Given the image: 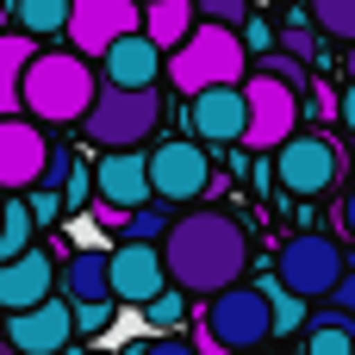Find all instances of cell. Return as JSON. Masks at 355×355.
<instances>
[{"label": "cell", "instance_id": "obj_3", "mask_svg": "<svg viewBox=\"0 0 355 355\" xmlns=\"http://www.w3.org/2000/svg\"><path fill=\"white\" fill-rule=\"evenodd\" d=\"M168 56V87L175 94H200V87H218V81H243L250 75V50L237 37V25H212V19H193V31L162 50Z\"/></svg>", "mask_w": 355, "mask_h": 355}, {"label": "cell", "instance_id": "obj_9", "mask_svg": "<svg viewBox=\"0 0 355 355\" xmlns=\"http://www.w3.org/2000/svg\"><path fill=\"white\" fill-rule=\"evenodd\" d=\"M144 168H150V200H162V206H187V200H200L206 181H212V162H206V150H200L193 137L156 144V150L144 156Z\"/></svg>", "mask_w": 355, "mask_h": 355}, {"label": "cell", "instance_id": "obj_27", "mask_svg": "<svg viewBox=\"0 0 355 355\" xmlns=\"http://www.w3.org/2000/svg\"><path fill=\"white\" fill-rule=\"evenodd\" d=\"M262 75H275V81H287L300 100H306V62L300 56H287V50H262Z\"/></svg>", "mask_w": 355, "mask_h": 355}, {"label": "cell", "instance_id": "obj_24", "mask_svg": "<svg viewBox=\"0 0 355 355\" xmlns=\"http://www.w3.org/2000/svg\"><path fill=\"white\" fill-rule=\"evenodd\" d=\"M262 300H268V312H275V337H281V331H300V324H306V300H300V293H287L275 275H268Z\"/></svg>", "mask_w": 355, "mask_h": 355}, {"label": "cell", "instance_id": "obj_26", "mask_svg": "<svg viewBox=\"0 0 355 355\" xmlns=\"http://www.w3.org/2000/svg\"><path fill=\"white\" fill-rule=\"evenodd\" d=\"M168 231V206L156 200V206H137V212H125V243H156Z\"/></svg>", "mask_w": 355, "mask_h": 355}, {"label": "cell", "instance_id": "obj_19", "mask_svg": "<svg viewBox=\"0 0 355 355\" xmlns=\"http://www.w3.org/2000/svg\"><path fill=\"white\" fill-rule=\"evenodd\" d=\"M137 31H144L156 50H175V44L193 31V0H150L144 19H137Z\"/></svg>", "mask_w": 355, "mask_h": 355}, {"label": "cell", "instance_id": "obj_30", "mask_svg": "<svg viewBox=\"0 0 355 355\" xmlns=\"http://www.w3.org/2000/svg\"><path fill=\"white\" fill-rule=\"evenodd\" d=\"M106 318H112V300H94V306H75V331H81V337L106 331Z\"/></svg>", "mask_w": 355, "mask_h": 355}, {"label": "cell", "instance_id": "obj_6", "mask_svg": "<svg viewBox=\"0 0 355 355\" xmlns=\"http://www.w3.org/2000/svg\"><path fill=\"white\" fill-rule=\"evenodd\" d=\"M343 268H349V256H343V243H337L331 231H300V237H287L281 256H275V281H281L287 293H300L306 306H318V300L343 281Z\"/></svg>", "mask_w": 355, "mask_h": 355}, {"label": "cell", "instance_id": "obj_1", "mask_svg": "<svg viewBox=\"0 0 355 355\" xmlns=\"http://www.w3.org/2000/svg\"><path fill=\"white\" fill-rule=\"evenodd\" d=\"M156 250H162L168 287L206 293V300H212L218 287L243 281V268H250V237H243V225L225 218V212H187V218H175Z\"/></svg>", "mask_w": 355, "mask_h": 355}, {"label": "cell", "instance_id": "obj_12", "mask_svg": "<svg viewBox=\"0 0 355 355\" xmlns=\"http://www.w3.org/2000/svg\"><path fill=\"white\" fill-rule=\"evenodd\" d=\"M69 337H75V306H69L62 293L37 300V306H25V312H6V343L19 355H50V349H62Z\"/></svg>", "mask_w": 355, "mask_h": 355}, {"label": "cell", "instance_id": "obj_29", "mask_svg": "<svg viewBox=\"0 0 355 355\" xmlns=\"http://www.w3.org/2000/svg\"><path fill=\"white\" fill-rule=\"evenodd\" d=\"M131 355H200V349H193L187 337H175V331H156L150 343H137V349H131Z\"/></svg>", "mask_w": 355, "mask_h": 355}, {"label": "cell", "instance_id": "obj_18", "mask_svg": "<svg viewBox=\"0 0 355 355\" xmlns=\"http://www.w3.org/2000/svg\"><path fill=\"white\" fill-rule=\"evenodd\" d=\"M56 275H62V300H69V306L112 300V287H106V256H100V250H75L69 268H56Z\"/></svg>", "mask_w": 355, "mask_h": 355}, {"label": "cell", "instance_id": "obj_4", "mask_svg": "<svg viewBox=\"0 0 355 355\" xmlns=\"http://www.w3.org/2000/svg\"><path fill=\"white\" fill-rule=\"evenodd\" d=\"M156 119H162V94L156 87H112V81H100L94 100H87V112L75 125L100 150H137L156 131Z\"/></svg>", "mask_w": 355, "mask_h": 355}, {"label": "cell", "instance_id": "obj_36", "mask_svg": "<svg viewBox=\"0 0 355 355\" xmlns=\"http://www.w3.org/2000/svg\"><path fill=\"white\" fill-rule=\"evenodd\" d=\"M349 231H355V200H349Z\"/></svg>", "mask_w": 355, "mask_h": 355}, {"label": "cell", "instance_id": "obj_5", "mask_svg": "<svg viewBox=\"0 0 355 355\" xmlns=\"http://www.w3.org/2000/svg\"><path fill=\"white\" fill-rule=\"evenodd\" d=\"M200 331H206V349H212V355H218V349H225V355H250V349H262V343L275 337V312H268L262 287L231 281V287L212 293Z\"/></svg>", "mask_w": 355, "mask_h": 355}, {"label": "cell", "instance_id": "obj_8", "mask_svg": "<svg viewBox=\"0 0 355 355\" xmlns=\"http://www.w3.org/2000/svg\"><path fill=\"white\" fill-rule=\"evenodd\" d=\"M337 175H343V156H337V144L324 131H293L287 144H275V181H281V193L318 200V193L337 187Z\"/></svg>", "mask_w": 355, "mask_h": 355}, {"label": "cell", "instance_id": "obj_16", "mask_svg": "<svg viewBox=\"0 0 355 355\" xmlns=\"http://www.w3.org/2000/svg\"><path fill=\"white\" fill-rule=\"evenodd\" d=\"M94 193H100V206H112V212L150 206V168H144V156H137V150H106V156L94 162Z\"/></svg>", "mask_w": 355, "mask_h": 355}, {"label": "cell", "instance_id": "obj_15", "mask_svg": "<svg viewBox=\"0 0 355 355\" xmlns=\"http://www.w3.org/2000/svg\"><path fill=\"white\" fill-rule=\"evenodd\" d=\"M50 293H56V262H50V250L25 243L19 256L0 262V312H25V306H37V300H50Z\"/></svg>", "mask_w": 355, "mask_h": 355}, {"label": "cell", "instance_id": "obj_14", "mask_svg": "<svg viewBox=\"0 0 355 355\" xmlns=\"http://www.w3.org/2000/svg\"><path fill=\"white\" fill-rule=\"evenodd\" d=\"M187 125H193V144H237L243 137V87L218 81V87L187 94Z\"/></svg>", "mask_w": 355, "mask_h": 355}, {"label": "cell", "instance_id": "obj_37", "mask_svg": "<svg viewBox=\"0 0 355 355\" xmlns=\"http://www.w3.org/2000/svg\"><path fill=\"white\" fill-rule=\"evenodd\" d=\"M0 31H6V6H0Z\"/></svg>", "mask_w": 355, "mask_h": 355}, {"label": "cell", "instance_id": "obj_32", "mask_svg": "<svg viewBox=\"0 0 355 355\" xmlns=\"http://www.w3.org/2000/svg\"><path fill=\"white\" fill-rule=\"evenodd\" d=\"M324 306H337L343 318H355V268H343V281H337V287L324 293Z\"/></svg>", "mask_w": 355, "mask_h": 355}, {"label": "cell", "instance_id": "obj_7", "mask_svg": "<svg viewBox=\"0 0 355 355\" xmlns=\"http://www.w3.org/2000/svg\"><path fill=\"white\" fill-rule=\"evenodd\" d=\"M237 87H243V137H237V144H250V150L268 156L275 144H287V137L300 131V112H306V106H300V94H293L287 81H275V75L256 69V75H243Z\"/></svg>", "mask_w": 355, "mask_h": 355}, {"label": "cell", "instance_id": "obj_28", "mask_svg": "<svg viewBox=\"0 0 355 355\" xmlns=\"http://www.w3.org/2000/svg\"><path fill=\"white\" fill-rule=\"evenodd\" d=\"M193 19H212V25H243V19H250V0H193Z\"/></svg>", "mask_w": 355, "mask_h": 355}, {"label": "cell", "instance_id": "obj_25", "mask_svg": "<svg viewBox=\"0 0 355 355\" xmlns=\"http://www.w3.org/2000/svg\"><path fill=\"white\" fill-rule=\"evenodd\" d=\"M137 312H144V324H150V331H175V324L187 318V293H181V287H162V293H156V300H144Z\"/></svg>", "mask_w": 355, "mask_h": 355}, {"label": "cell", "instance_id": "obj_22", "mask_svg": "<svg viewBox=\"0 0 355 355\" xmlns=\"http://www.w3.org/2000/svg\"><path fill=\"white\" fill-rule=\"evenodd\" d=\"M6 19H19V31L25 37H56L62 31V19H69V0H12V12Z\"/></svg>", "mask_w": 355, "mask_h": 355}, {"label": "cell", "instance_id": "obj_21", "mask_svg": "<svg viewBox=\"0 0 355 355\" xmlns=\"http://www.w3.org/2000/svg\"><path fill=\"white\" fill-rule=\"evenodd\" d=\"M31 50H37V37L0 31V119L19 112V75H25V62H31Z\"/></svg>", "mask_w": 355, "mask_h": 355}, {"label": "cell", "instance_id": "obj_10", "mask_svg": "<svg viewBox=\"0 0 355 355\" xmlns=\"http://www.w3.org/2000/svg\"><path fill=\"white\" fill-rule=\"evenodd\" d=\"M137 19H144V6H137V0H69L62 31H69V50L94 62L112 37L137 31Z\"/></svg>", "mask_w": 355, "mask_h": 355}, {"label": "cell", "instance_id": "obj_35", "mask_svg": "<svg viewBox=\"0 0 355 355\" xmlns=\"http://www.w3.org/2000/svg\"><path fill=\"white\" fill-rule=\"evenodd\" d=\"M50 355H87V349H75V343H62V349H50Z\"/></svg>", "mask_w": 355, "mask_h": 355}, {"label": "cell", "instance_id": "obj_2", "mask_svg": "<svg viewBox=\"0 0 355 355\" xmlns=\"http://www.w3.org/2000/svg\"><path fill=\"white\" fill-rule=\"evenodd\" d=\"M94 62L75 50H31L25 75H19V112L44 119V125H75L94 100Z\"/></svg>", "mask_w": 355, "mask_h": 355}, {"label": "cell", "instance_id": "obj_11", "mask_svg": "<svg viewBox=\"0 0 355 355\" xmlns=\"http://www.w3.org/2000/svg\"><path fill=\"white\" fill-rule=\"evenodd\" d=\"M44 162H50V137H44V125L6 112V119H0V193H25V187H37Z\"/></svg>", "mask_w": 355, "mask_h": 355}, {"label": "cell", "instance_id": "obj_20", "mask_svg": "<svg viewBox=\"0 0 355 355\" xmlns=\"http://www.w3.org/2000/svg\"><path fill=\"white\" fill-rule=\"evenodd\" d=\"M306 355H355V318H343L337 306L318 300L312 331H306Z\"/></svg>", "mask_w": 355, "mask_h": 355}, {"label": "cell", "instance_id": "obj_34", "mask_svg": "<svg viewBox=\"0 0 355 355\" xmlns=\"http://www.w3.org/2000/svg\"><path fill=\"white\" fill-rule=\"evenodd\" d=\"M337 119L349 125V137H355V81H349V87H343V94H337Z\"/></svg>", "mask_w": 355, "mask_h": 355}, {"label": "cell", "instance_id": "obj_23", "mask_svg": "<svg viewBox=\"0 0 355 355\" xmlns=\"http://www.w3.org/2000/svg\"><path fill=\"white\" fill-rule=\"evenodd\" d=\"M312 25L337 44H355V0H312Z\"/></svg>", "mask_w": 355, "mask_h": 355}, {"label": "cell", "instance_id": "obj_31", "mask_svg": "<svg viewBox=\"0 0 355 355\" xmlns=\"http://www.w3.org/2000/svg\"><path fill=\"white\" fill-rule=\"evenodd\" d=\"M237 37H243V50H275V25L268 19H243Z\"/></svg>", "mask_w": 355, "mask_h": 355}, {"label": "cell", "instance_id": "obj_17", "mask_svg": "<svg viewBox=\"0 0 355 355\" xmlns=\"http://www.w3.org/2000/svg\"><path fill=\"white\" fill-rule=\"evenodd\" d=\"M94 62L106 69V81H112V87H156V75H162V50H156L144 31L112 37V44H106Z\"/></svg>", "mask_w": 355, "mask_h": 355}, {"label": "cell", "instance_id": "obj_33", "mask_svg": "<svg viewBox=\"0 0 355 355\" xmlns=\"http://www.w3.org/2000/svg\"><path fill=\"white\" fill-rule=\"evenodd\" d=\"M281 44H287V56H300V62L312 56V31H306V25H293V31L281 37Z\"/></svg>", "mask_w": 355, "mask_h": 355}, {"label": "cell", "instance_id": "obj_13", "mask_svg": "<svg viewBox=\"0 0 355 355\" xmlns=\"http://www.w3.org/2000/svg\"><path fill=\"white\" fill-rule=\"evenodd\" d=\"M106 287H112L119 306H144V300H156V293L168 287V275H162V250H156V243H119V250L106 256Z\"/></svg>", "mask_w": 355, "mask_h": 355}]
</instances>
